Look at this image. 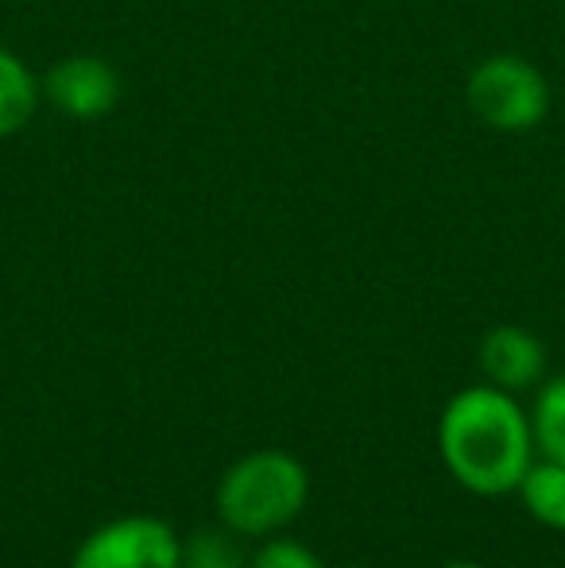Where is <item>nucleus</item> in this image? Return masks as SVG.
I'll return each mask as SVG.
<instances>
[{"label":"nucleus","mask_w":565,"mask_h":568,"mask_svg":"<svg viewBox=\"0 0 565 568\" xmlns=\"http://www.w3.org/2000/svg\"><path fill=\"white\" fill-rule=\"evenodd\" d=\"M437 453L450 476L481 499L515 495L519 479L535 464L531 414L507 390L481 383L445 403L437 422Z\"/></svg>","instance_id":"nucleus-1"},{"label":"nucleus","mask_w":565,"mask_h":568,"mask_svg":"<svg viewBox=\"0 0 565 568\" xmlns=\"http://www.w3.org/2000/svg\"><path fill=\"white\" fill-rule=\"evenodd\" d=\"M218 518L241 538H275L310 503V471L283 449H256L229 464L218 484Z\"/></svg>","instance_id":"nucleus-2"},{"label":"nucleus","mask_w":565,"mask_h":568,"mask_svg":"<svg viewBox=\"0 0 565 568\" xmlns=\"http://www.w3.org/2000/svg\"><path fill=\"white\" fill-rule=\"evenodd\" d=\"M468 105L488 128L527 132L551 109V90L527 59L496 54V59L481 62L468 78Z\"/></svg>","instance_id":"nucleus-3"},{"label":"nucleus","mask_w":565,"mask_h":568,"mask_svg":"<svg viewBox=\"0 0 565 568\" xmlns=\"http://www.w3.org/2000/svg\"><path fill=\"white\" fill-rule=\"evenodd\" d=\"M70 568H182V538L155 515H121L78 541Z\"/></svg>","instance_id":"nucleus-4"},{"label":"nucleus","mask_w":565,"mask_h":568,"mask_svg":"<svg viewBox=\"0 0 565 568\" xmlns=\"http://www.w3.org/2000/svg\"><path fill=\"white\" fill-rule=\"evenodd\" d=\"M47 98L54 109L78 116V120H93L105 116L109 109L121 98V78L109 67L105 59H93V54H74V59H62L51 67L43 82Z\"/></svg>","instance_id":"nucleus-5"},{"label":"nucleus","mask_w":565,"mask_h":568,"mask_svg":"<svg viewBox=\"0 0 565 568\" xmlns=\"http://www.w3.org/2000/svg\"><path fill=\"white\" fill-rule=\"evenodd\" d=\"M481 367L492 387L507 390V395H519V390H531L543 383L546 348L523 325H496L481 341Z\"/></svg>","instance_id":"nucleus-6"},{"label":"nucleus","mask_w":565,"mask_h":568,"mask_svg":"<svg viewBox=\"0 0 565 568\" xmlns=\"http://www.w3.org/2000/svg\"><path fill=\"white\" fill-rule=\"evenodd\" d=\"M515 495H519L523 507L531 510V518H535L538 526L565 534V464L535 456V464H531L527 476L519 479Z\"/></svg>","instance_id":"nucleus-7"},{"label":"nucleus","mask_w":565,"mask_h":568,"mask_svg":"<svg viewBox=\"0 0 565 568\" xmlns=\"http://www.w3.org/2000/svg\"><path fill=\"white\" fill-rule=\"evenodd\" d=\"M39 105V85L31 70L0 47V135H16Z\"/></svg>","instance_id":"nucleus-8"},{"label":"nucleus","mask_w":565,"mask_h":568,"mask_svg":"<svg viewBox=\"0 0 565 568\" xmlns=\"http://www.w3.org/2000/svg\"><path fill=\"white\" fill-rule=\"evenodd\" d=\"M531 437L535 456L565 464V375H554L538 387L531 406Z\"/></svg>","instance_id":"nucleus-9"},{"label":"nucleus","mask_w":565,"mask_h":568,"mask_svg":"<svg viewBox=\"0 0 565 568\" xmlns=\"http://www.w3.org/2000/svg\"><path fill=\"white\" fill-rule=\"evenodd\" d=\"M241 541V534H233L229 526L190 534L182 541V568H249V554Z\"/></svg>","instance_id":"nucleus-10"},{"label":"nucleus","mask_w":565,"mask_h":568,"mask_svg":"<svg viewBox=\"0 0 565 568\" xmlns=\"http://www.w3.org/2000/svg\"><path fill=\"white\" fill-rule=\"evenodd\" d=\"M249 568H325L314 549H306L294 538H264V546L249 557Z\"/></svg>","instance_id":"nucleus-11"},{"label":"nucleus","mask_w":565,"mask_h":568,"mask_svg":"<svg viewBox=\"0 0 565 568\" xmlns=\"http://www.w3.org/2000/svg\"><path fill=\"white\" fill-rule=\"evenodd\" d=\"M442 568H484L481 561H450V565H442Z\"/></svg>","instance_id":"nucleus-12"}]
</instances>
